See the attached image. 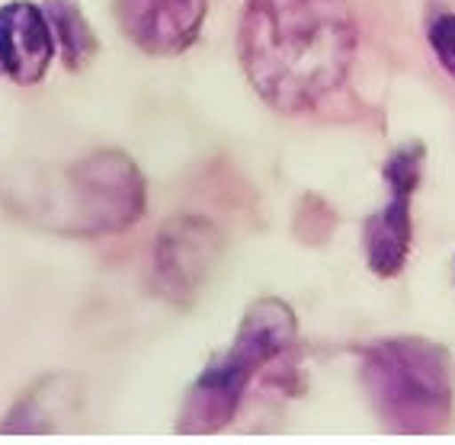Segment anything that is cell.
Instances as JSON below:
<instances>
[{
	"label": "cell",
	"instance_id": "8992f818",
	"mask_svg": "<svg viewBox=\"0 0 455 445\" xmlns=\"http://www.w3.org/2000/svg\"><path fill=\"white\" fill-rule=\"evenodd\" d=\"M55 58V36L36 4H7L0 10V68L17 83H36Z\"/></svg>",
	"mask_w": 455,
	"mask_h": 445
},
{
	"label": "cell",
	"instance_id": "5b68a950",
	"mask_svg": "<svg viewBox=\"0 0 455 445\" xmlns=\"http://www.w3.org/2000/svg\"><path fill=\"white\" fill-rule=\"evenodd\" d=\"M205 10L209 0H116L123 33L151 55L189 49L203 29Z\"/></svg>",
	"mask_w": 455,
	"mask_h": 445
},
{
	"label": "cell",
	"instance_id": "3957f363",
	"mask_svg": "<svg viewBox=\"0 0 455 445\" xmlns=\"http://www.w3.org/2000/svg\"><path fill=\"white\" fill-rule=\"evenodd\" d=\"M295 321L292 314L279 305V301H263L247 314L244 327H241V337L231 346L225 359L212 365L209 372L199 378L193 394V404H189V417L183 426L187 429H215L225 426L228 417L235 413L237 397L247 388V378H251L257 369H260L267 359H273L279 349H285V343L292 340Z\"/></svg>",
	"mask_w": 455,
	"mask_h": 445
},
{
	"label": "cell",
	"instance_id": "7a4b0ae2",
	"mask_svg": "<svg viewBox=\"0 0 455 445\" xmlns=\"http://www.w3.org/2000/svg\"><path fill=\"white\" fill-rule=\"evenodd\" d=\"M369 388L395 429L430 433L452 407V375L446 353L433 343L391 340L369 353Z\"/></svg>",
	"mask_w": 455,
	"mask_h": 445
},
{
	"label": "cell",
	"instance_id": "277c9868",
	"mask_svg": "<svg viewBox=\"0 0 455 445\" xmlns=\"http://www.w3.org/2000/svg\"><path fill=\"white\" fill-rule=\"evenodd\" d=\"M420 147H407L391 157L385 167L388 177L391 199L375 219H369L366 227V253L369 266L379 275H395L401 273L411 250V195H414L417 183H420Z\"/></svg>",
	"mask_w": 455,
	"mask_h": 445
},
{
	"label": "cell",
	"instance_id": "52a82bcc",
	"mask_svg": "<svg viewBox=\"0 0 455 445\" xmlns=\"http://www.w3.org/2000/svg\"><path fill=\"white\" fill-rule=\"evenodd\" d=\"M427 39H430V49L436 55L439 68L449 77H455V13H439L427 29Z\"/></svg>",
	"mask_w": 455,
	"mask_h": 445
},
{
	"label": "cell",
	"instance_id": "6da1fadb",
	"mask_svg": "<svg viewBox=\"0 0 455 445\" xmlns=\"http://www.w3.org/2000/svg\"><path fill=\"white\" fill-rule=\"evenodd\" d=\"M356 17L347 0H247L241 61L253 90L283 113H301L347 81Z\"/></svg>",
	"mask_w": 455,
	"mask_h": 445
}]
</instances>
